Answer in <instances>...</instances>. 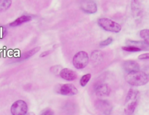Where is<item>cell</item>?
<instances>
[{"label": "cell", "mask_w": 149, "mask_h": 115, "mask_svg": "<svg viewBox=\"0 0 149 115\" xmlns=\"http://www.w3.org/2000/svg\"><path fill=\"white\" fill-rule=\"evenodd\" d=\"M125 80L130 85L141 86L148 83V76L146 72L139 70L128 72L125 76Z\"/></svg>", "instance_id": "1"}, {"label": "cell", "mask_w": 149, "mask_h": 115, "mask_svg": "<svg viewBox=\"0 0 149 115\" xmlns=\"http://www.w3.org/2000/svg\"><path fill=\"white\" fill-rule=\"evenodd\" d=\"M140 93L133 89H129L125 100V112L126 115H131L133 113L137 105Z\"/></svg>", "instance_id": "2"}, {"label": "cell", "mask_w": 149, "mask_h": 115, "mask_svg": "<svg viewBox=\"0 0 149 115\" xmlns=\"http://www.w3.org/2000/svg\"><path fill=\"white\" fill-rule=\"evenodd\" d=\"M97 23L99 26L101 27L103 29L111 32L118 33L122 29L121 26L119 23L108 18H100L98 20Z\"/></svg>", "instance_id": "3"}, {"label": "cell", "mask_w": 149, "mask_h": 115, "mask_svg": "<svg viewBox=\"0 0 149 115\" xmlns=\"http://www.w3.org/2000/svg\"><path fill=\"white\" fill-rule=\"evenodd\" d=\"M89 61L88 54L84 51L77 52L73 58V64L77 69H83L85 68Z\"/></svg>", "instance_id": "4"}, {"label": "cell", "mask_w": 149, "mask_h": 115, "mask_svg": "<svg viewBox=\"0 0 149 115\" xmlns=\"http://www.w3.org/2000/svg\"><path fill=\"white\" fill-rule=\"evenodd\" d=\"M27 109V105L24 101L18 100L12 104L10 112L12 115H26Z\"/></svg>", "instance_id": "5"}, {"label": "cell", "mask_w": 149, "mask_h": 115, "mask_svg": "<svg viewBox=\"0 0 149 115\" xmlns=\"http://www.w3.org/2000/svg\"><path fill=\"white\" fill-rule=\"evenodd\" d=\"M95 108L103 113L105 115H110L112 107L111 103L106 100L102 99H98L95 102Z\"/></svg>", "instance_id": "6"}, {"label": "cell", "mask_w": 149, "mask_h": 115, "mask_svg": "<svg viewBox=\"0 0 149 115\" xmlns=\"http://www.w3.org/2000/svg\"><path fill=\"white\" fill-rule=\"evenodd\" d=\"M56 92L62 95L72 96L77 93V88L72 83H65L60 85L57 88Z\"/></svg>", "instance_id": "7"}, {"label": "cell", "mask_w": 149, "mask_h": 115, "mask_svg": "<svg viewBox=\"0 0 149 115\" xmlns=\"http://www.w3.org/2000/svg\"><path fill=\"white\" fill-rule=\"evenodd\" d=\"M80 9L87 13L93 14L97 12V6L94 0H82L80 4Z\"/></svg>", "instance_id": "8"}, {"label": "cell", "mask_w": 149, "mask_h": 115, "mask_svg": "<svg viewBox=\"0 0 149 115\" xmlns=\"http://www.w3.org/2000/svg\"><path fill=\"white\" fill-rule=\"evenodd\" d=\"M131 8L133 17L136 20H140L142 16V9L139 0H132Z\"/></svg>", "instance_id": "9"}, {"label": "cell", "mask_w": 149, "mask_h": 115, "mask_svg": "<svg viewBox=\"0 0 149 115\" xmlns=\"http://www.w3.org/2000/svg\"><path fill=\"white\" fill-rule=\"evenodd\" d=\"M59 76L66 81H73L77 78V74L73 70L69 68H63L59 72Z\"/></svg>", "instance_id": "10"}, {"label": "cell", "mask_w": 149, "mask_h": 115, "mask_svg": "<svg viewBox=\"0 0 149 115\" xmlns=\"http://www.w3.org/2000/svg\"><path fill=\"white\" fill-rule=\"evenodd\" d=\"M94 90L96 95L98 96H108L111 92L109 86L104 83H99L95 85Z\"/></svg>", "instance_id": "11"}, {"label": "cell", "mask_w": 149, "mask_h": 115, "mask_svg": "<svg viewBox=\"0 0 149 115\" xmlns=\"http://www.w3.org/2000/svg\"><path fill=\"white\" fill-rule=\"evenodd\" d=\"M123 68L128 73L133 71H137L140 70L139 64L133 60H127L123 62Z\"/></svg>", "instance_id": "12"}, {"label": "cell", "mask_w": 149, "mask_h": 115, "mask_svg": "<svg viewBox=\"0 0 149 115\" xmlns=\"http://www.w3.org/2000/svg\"><path fill=\"white\" fill-rule=\"evenodd\" d=\"M91 60L94 65L100 64L103 61L102 53L100 50H95L91 54Z\"/></svg>", "instance_id": "13"}, {"label": "cell", "mask_w": 149, "mask_h": 115, "mask_svg": "<svg viewBox=\"0 0 149 115\" xmlns=\"http://www.w3.org/2000/svg\"><path fill=\"white\" fill-rule=\"evenodd\" d=\"M31 17L30 16H29V15H22L20 17H19L17 19H16L13 22H12L10 24V26H13V27L17 26L19 25H20L24 23L29 22L30 20H31Z\"/></svg>", "instance_id": "14"}, {"label": "cell", "mask_w": 149, "mask_h": 115, "mask_svg": "<svg viewBox=\"0 0 149 115\" xmlns=\"http://www.w3.org/2000/svg\"><path fill=\"white\" fill-rule=\"evenodd\" d=\"M127 44L129 46H133L140 48L141 50H148V43H147L146 41H132V40H128Z\"/></svg>", "instance_id": "15"}, {"label": "cell", "mask_w": 149, "mask_h": 115, "mask_svg": "<svg viewBox=\"0 0 149 115\" xmlns=\"http://www.w3.org/2000/svg\"><path fill=\"white\" fill-rule=\"evenodd\" d=\"M40 48H41L40 47H36L29 50V51H27L26 53H24L23 54L22 57H21V59L22 60H25V59L29 58V57H30L32 55H33L34 54H35L36 53L38 52L40 50Z\"/></svg>", "instance_id": "16"}, {"label": "cell", "mask_w": 149, "mask_h": 115, "mask_svg": "<svg viewBox=\"0 0 149 115\" xmlns=\"http://www.w3.org/2000/svg\"><path fill=\"white\" fill-rule=\"evenodd\" d=\"M12 4V0H0V11L7 10Z\"/></svg>", "instance_id": "17"}, {"label": "cell", "mask_w": 149, "mask_h": 115, "mask_svg": "<svg viewBox=\"0 0 149 115\" xmlns=\"http://www.w3.org/2000/svg\"><path fill=\"white\" fill-rule=\"evenodd\" d=\"M91 77V75L90 74H87L82 76L80 80V84L81 86H85L87 83L89 82Z\"/></svg>", "instance_id": "18"}, {"label": "cell", "mask_w": 149, "mask_h": 115, "mask_svg": "<svg viewBox=\"0 0 149 115\" xmlns=\"http://www.w3.org/2000/svg\"><path fill=\"white\" fill-rule=\"evenodd\" d=\"M140 36L147 43L149 44V30L148 29H143L140 32Z\"/></svg>", "instance_id": "19"}, {"label": "cell", "mask_w": 149, "mask_h": 115, "mask_svg": "<svg viewBox=\"0 0 149 115\" xmlns=\"http://www.w3.org/2000/svg\"><path fill=\"white\" fill-rule=\"evenodd\" d=\"M122 48L123 50L129 51V52H137V51H141V50L140 48H138V47L128 45L127 46H123Z\"/></svg>", "instance_id": "20"}, {"label": "cell", "mask_w": 149, "mask_h": 115, "mask_svg": "<svg viewBox=\"0 0 149 115\" xmlns=\"http://www.w3.org/2000/svg\"><path fill=\"white\" fill-rule=\"evenodd\" d=\"M113 41V39L111 37L107 38V39L102 41L100 42V46L101 47H104V46H108Z\"/></svg>", "instance_id": "21"}, {"label": "cell", "mask_w": 149, "mask_h": 115, "mask_svg": "<svg viewBox=\"0 0 149 115\" xmlns=\"http://www.w3.org/2000/svg\"><path fill=\"white\" fill-rule=\"evenodd\" d=\"M54 111L51 109H46L44 110L40 115H54Z\"/></svg>", "instance_id": "22"}, {"label": "cell", "mask_w": 149, "mask_h": 115, "mask_svg": "<svg viewBox=\"0 0 149 115\" xmlns=\"http://www.w3.org/2000/svg\"><path fill=\"white\" fill-rule=\"evenodd\" d=\"M139 59L140 60H145V59H148L149 58V53H144L140 55L138 57Z\"/></svg>", "instance_id": "23"}, {"label": "cell", "mask_w": 149, "mask_h": 115, "mask_svg": "<svg viewBox=\"0 0 149 115\" xmlns=\"http://www.w3.org/2000/svg\"><path fill=\"white\" fill-rule=\"evenodd\" d=\"M51 52H52L51 50H48V51H44L43 53H42L40 55V57H46L47 55H49Z\"/></svg>", "instance_id": "24"}, {"label": "cell", "mask_w": 149, "mask_h": 115, "mask_svg": "<svg viewBox=\"0 0 149 115\" xmlns=\"http://www.w3.org/2000/svg\"><path fill=\"white\" fill-rule=\"evenodd\" d=\"M26 115H35V114L34 113H33V112H29L28 113H26Z\"/></svg>", "instance_id": "25"}]
</instances>
